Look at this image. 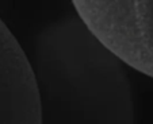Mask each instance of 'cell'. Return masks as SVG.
I'll return each instance as SVG.
<instances>
[{"label":"cell","instance_id":"cell-1","mask_svg":"<svg viewBox=\"0 0 153 124\" xmlns=\"http://www.w3.org/2000/svg\"><path fill=\"white\" fill-rule=\"evenodd\" d=\"M73 7L104 49L153 77V0H77Z\"/></svg>","mask_w":153,"mask_h":124}]
</instances>
